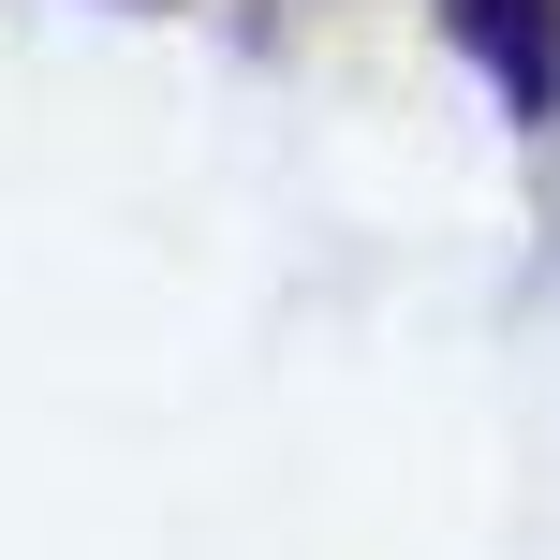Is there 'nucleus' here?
<instances>
[{
	"instance_id": "nucleus-1",
	"label": "nucleus",
	"mask_w": 560,
	"mask_h": 560,
	"mask_svg": "<svg viewBox=\"0 0 560 560\" xmlns=\"http://www.w3.org/2000/svg\"><path fill=\"white\" fill-rule=\"evenodd\" d=\"M443 30L472 45V74L502 89L532 133L560 118V0H443Z\"/></svg>"
}]
</instances>
